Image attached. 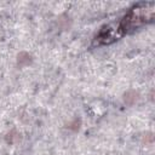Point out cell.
Masks as SVG:
<instances>
[{"label": "cell", "mask_w": 155, "mask_h": 155, "mask_svg": "<svg viewBox=\"0 0 155 155\" xmlns=\"http://www.w3.org/2000/svg\"><path fill=\"white\" fill-rule=\"evenodd\" d=\"M154 17V4L153 2H140L133 6L130 12L124 17L121 23L119 24L117 30L124 33H128L134 30L136 28L148 23Z\"/></svg>", "instance_id": "obj_1"}]
</instances>
